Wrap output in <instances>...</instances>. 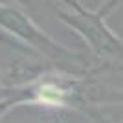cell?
Returning <instances> with one entry per match:
<instances>
[{
    "label": "cell",
    "instance_id": "1",
    "mask_svg": "<svg viewBox=\"0 0 123 123\" xmlns=\"http://www.w3.org/2000/svg\"><path fill=\"white\" fill-rule=\"evenodd\" d=\"M62 4L68 11L59 13L61 20L72 26L98 55L123 59V42L105 24L103 11H88L77 0H62Z\"/></svg>",
    "mask_w": 123,
    "mask_h": 123
},
{
    "label": "cell",
    "instance_id": "2",
    "mask_svg": "<svg viewBox=\"0 0 123 123\" xmlns=\"http://www.w3.org/2000/svg\"><path fill=\"white\" fill-rule=\"evenodd\" d=\"M0 28L7 31L9 35H13L17 41L35 48L37 51H41L42 55L50 59H72L74 57L70 50L53 41L28 15H24L20 9H17L13 6L0 4Z\"/></svg>",
    "mask_w": 123,
    "mask_h": 123
},
{
    "label": "cell",
    "instance_id": "3",
    "mask_svg": "<svg viewBox=\"0 0 123 123\" xmlns=\"http://www.w3.org/2000/svg\"><path fill=\"white\" fill-rule=\"evenodd\" d=\"M39 101L46 105H61L64 101V90L55 85H42L39 88Z\"/></svg>",
    "mask_w": 123,
    "mask_h": 123
},
{
    "label": "cell",
    "instance_id": "4",
    "mask_svg": "<svg viewBox=\"0 0 123 123\" xmlns=\"http://www.w3.org/2000/svg\"><path fill=\"white\" fill-rule=\"evenodd\" d=\"M0 79H2V75H0Z\"/></svg>",
    "mask_w": 123,
    "mask_h": 123
}]
</instances>
